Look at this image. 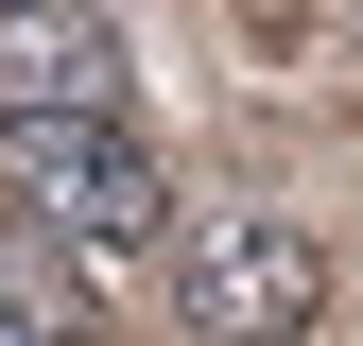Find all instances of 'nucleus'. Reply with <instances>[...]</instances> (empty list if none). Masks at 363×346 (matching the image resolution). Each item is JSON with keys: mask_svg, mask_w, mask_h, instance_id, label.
Wrapping results in <instances>:
<instances>
[{"mask_svg": "<svg viewBox=\"0 0 363 346\" xmlns=\"http://www.w3.org/2000/svg\"><path fill=\"white\" fill-rule=\"evenodd\" d=\"M259 18H294V35H311V18H329V0H259Z\"/></svg>", "mask_w": 363, "mask_h": 346, "instance_id": "obj_5", "label": "nucleus"}, {"mask_svg": "<svg viewBox=\"0 0 363 346\" xmlns=\"http://www.w3.org/2000/svg\"><path fill=\"white\" fill-rule=\"evenodd\" d=\"M0 329H18V346H86V294H69L35 242H0Z\"/></svg>", "mask_w": 363, "mask_h": 346, "instance_id": "obj_4", "label": "nucleus"}, {"mask_svg": "<svg viewBox=\"0 0 363 346\" xmlns=\"http://www.w3.org/2000/svg\"><path fill=\"white\" fill-rule=\"evenodd\" d=\"M0 346H18V329H0Z\"/></svg>", "mask_w": 363, "mask_h": 346, "instance_id": "obj_6", "label": "nucleus"}, {"mask_svg": "<svg viewBox=\"0 0 363 346\" xmlns=\"http://www.w3.org/2000/svg\"><path fill=\"white\" fill-rule=\"evenodd\" d=\"M0 208H18L35 242H69V260H121V242L173 225L156 156L121 139V121H0Z\"/></svg>", "mask_w": 363, "mask_h": 346, "instance_id": "obj_1", "label": "nucleus"}, {"mask_svg": "<svg viewBox=\"0 0 363 346\" xmlns=\"http://www.w3.org/2000/svg\"><path fill=\"white\" fill-rule=\"evenodd\" d=\"M0 121H121V35L86 0H0Z\"/></svg>", "mask_w": 363, "mask_h": 346, "instance_id": "obj_3", "label": "nucleus"}, {"mask_svg": "<svg viewBox=\"0 0 363 346\" xmlns=\"http://www.w3.org/2000/svg\"><path fill=\"white\" fill-rule=\"evenodd\" d=\"M173 312L191 346H294L329 312V242L294 208H208V225H173Z\"/></svg>", "mask_w": 363, "mask_h": 346, "instance_id": "obj_2", "label": "nucleus"}]
</instances>
